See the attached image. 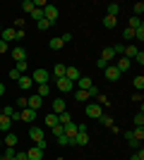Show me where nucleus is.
Segmentation results:
<instances>
[{
	"label": "nucleus",
	"mask_w": 144,
	"mask_h": 160,
	"mask_svg": "<svg viewBox=\"0 0 144 160\" xmlns=\"http://www.w3.org/2000/svg\"><path fill=\"white\" fill-rule=\"evenodd\" d=\"M48 79H51V74H48V69H43V67L34 69V74H31V81H34V84H48Z\"/></svg>",
	"instance_id": "f257e3e1"
},
{
	"label": "nucleus",
	"mask_w": 144,
	"mask_h": 160,
	"mask_svg": "<svg viewBox=\"0 0 144 160\" xmlns=\"http://www.w3.org/2000/svg\"><path fill=\"white\" fill-rule=\"evenodd\" d=\"M58 14H60V12H58V7H55V5H46V7H43V19H48L51 24L58 22Z\"/></svg>",
	"instance_id": "f03ea898"
},
{
	"label": "nucleus",
	"mask_w": 144,
	"mask_h": 160,
	"mask_svg": "<svg viewBox=\"0 0 144 160\" xmlns=\"http://www.w3.org/2000/svg\"><path fill=\"white\" fill-rule=\"evenodd\" d=\"M103 115V108L99 105V103H89L87 105V117H91V120H99Z\"/></svg>",
	"instance_id": "7ed1b4c3"
},
{
	"label": "nucleus",
	"mask_w": 144,
	"mask_h": 160,
	"mask_svg": "<svg viewBox=\"0 0 144 160\" xmlns=\"http://www.w3.org/2000/svg\"><path fill=\"white\" fill-rule=\"evenodd\" d=\"M103 74H106V79H108V81H118L120 77H123V74H120V69H118L115 65H108L106 69H103Z\"/></svg>",
	"instance_id": "20e7f679"
},
{
	"label": "nucleus",
	"mask_w": 144,
	"mask_h": 160,
	"mask_svg": "<svg viewBox=\"0 0 144 160\" xmlns=\"http://www.w3.org/2000/svg\"><path fill=\"white\" fill-rule=\"evenodd\" d=\"M41 105H43V98H41V96H29V98H27V108H29V110H36V112H39V110H41Z\"/></svg>",
	"instance_id": "39448f33"
},
{
	"label": "nucleus",
	"mask_w": 144,
	"mask_h": 160,
	"mask_svg": "<svg viewBox=\"0 0 144 160\" xmlns=\"http://www.w3.org/2000/svg\"><path fill=\"white\" fill-rule=\"evenodd\" d=\"M14 36H17V29H14V27H3V31H0V41L10 43V41H14Z\"/></svg>",
	"instance_id": "423d86ee"
},
{
	"label": "nucleus",
	"mask_w": 144,
	"mask_h": 160,
	"mask_svg": "<svg viewBox=\"0 0 144 160\" xmlns=\"http://www.w3.org/2000/svg\"><path fill=\"white\" fill-rule=\"evenodd\" d=\"M55 86L60 88L62 93H70V91L75 88V84H72V81H70V79H65V77H60V79H55Z\"/></svg>",
	"instance_id": "0eeeda50"
},
{
	"label": "nucleus",
	"mask_w": 144,
	"mask_h": 160,
	"mask_svg": "<svg viewBox=\"0 0 144 160\" xmlns=\"http://www.w3.org/2000/svg\"><path fill=\"white\" fill-rule=\"evenodd\" d=\"M62 132H65V136L72 141L77 136V132H79V127H77V122H67V124H62Z\"/></svg>",
	"instance_id": "6e6552de"
},
{
	"label": "nucleus",
	"mask_w": 144,
	"mask_h": 160,
	"mask_svg": "<svg viewBox=\"0 0 144 160\" xmlns=\"http://www.w3.org/2000/svg\"><path fill=\"white\" fill-rule=\"evenodd\" d=\"M29 139L34 141V143H41V141H46V136H43V129H41V127H31V129H29Z\"/></svg>",
	"instance_id": "1a4fd4ad"
},
{
	"label": "nucleus",
	"mask_w": 144,
	"mask_h": 160,
	"mask_svg": "<svg viewBox=\"0 0 144 160\" xmlns=\"http://www.w3.org/2000/svg\"><path fill=\"white\" fill-rule=\"evenodd\" d=\"M12 58H14V62H24L27 60V48L24 46H14L12 48Z\"/></svg>",
	"instance_id": "9d476101"
},
{
	"label": "nucleus",
	"mask_w": 144,
	"mask_h": 160,
	"mask_svg": "<svg viewBox=\"0 0 144 160\" xmlns=\"http://www.w3.org/2000/svg\"><path fill=\"white\" fill-rule=\"evenodd\" d=\"M19 120H24V122H34V120H36V110L22 108V110H19Z\"/></svg>",
	"instance_id": "9b49d317"
},
{
	"label": "nucleus",
	"mask_w": 144,
	"mask_h": 160,
	"mask_svg": "<svg viewBox=\"0 0 144 160\" xmlns=\"http://www.w3.org/2000/svg\"><path fill=\"white\" fill-rule=\"evenodd\" d=\"M17 84H19L22 91H29V88L34 86V81H31V77H27V74H22L19 79H17Z\"/></svg>",
	"instance_id": "f8f14e48"
},
{
	"label": "nucleus",
	"mask_w": 144,
	"mask_h": 160,
	"mask_svg": "<svg viewBox=\"0 0 144 160\" xmlns=\"http://www.w3.org/2000/svg\"><path fill=\"white\" fill-rule=\"evenodd\" d=\"M75 86H79V91H89L94 86V81H91V77H79V81H77Z\"/></svg>",
	"instance_id": "ddd939ff"
},
{
	"label": "nucleus",
	"mask_w": 144,
	"mask_h": 160,
	"mask_svg": "<svg viewBox=\"0 0 144 160\" xmlns=\"http://www.w3.org/2000/svg\"><path fill=\"white\" fill-rule=\"evenodd\" d=\"M65 79L77 84V81H79V69H77V67H67V69H65Z\"/></svg>",
	"instance_id": "4468645a"
},
{
	"label": "nucleus",
	"mask_w": 144,
	"mask_h": 160,
	"mask_svg": "<svg viewBox=\"0 0 144 160\" xmlns=\"http://www.w3.org/2000/svg\"><path fill=\"white\" fill-rule=\"evenodd\" d=\"M12 127V120L7 117V115H0V134H7Z\"/></svg>",
	"instance_id": "2eb2a0df"
},
{
	"label": "nucleus",
	"mask_w": 144,
	"mask_h": 160,
	"mask_svg": "<svg viewBox=\"0 0 144 160\" xmlns=\"http://www.w3.org/2000/svg\"><path fill=\"white\" fill-rule=\"evenodd\" d=\"M65 110H67L65 100H62V98H55L53 100V115H60V112H65Z\"/></svg>",
	"instance_id": "dca6fc26"
},
{
	"label": "nucleus",
	"mask_w": 144,
	"mask_h": 160,
	"mask_svg": "<svg viewBox=\"0 0 144 160\" xmlns=\"http://www.w3.org/2000/svg\"><path fill=\"white\" fill-rule=\"evenodd\" d=\"M17 143H19V139H17V134L7 132V134H5V148H14Z\"/></svg>",
	"instance_id": "f3484780"
},
{
	"label": "nucleus",
	"mask_w": 144,
	"mask_h": 160,
	"mask_svg": "<svg viewBox=\"0 0 144 160\" xmlns=\"http://www.w3.org/2000/svg\"><path fill=\"white\" fill-rule=\"evenodd\" d=\"M27 158L29 160H43V151H41V148H29V151H27Z\"/></svg>",
	"instance_id": "a211bd4d"
},
{
	"label": "nucleus",
	"mask_w": 144,
	"mask_h": 160,
	"mask_svg": "<svg viewBox=\"0 0 144 160\" xmlns=\"http://www.w3.org/2000/svg\"><path fill=\"white\" fill-rule=\"evenodd\" d=\"M72 143H77V146H87V143H89V134H82V132H77V136L75 139H72Z\"/></svg>",
	"instance_id": "6ab92c4d"
},
{
	"label": "nucleus",
	"mask_w": 144,
	"mask_h": 160,
	"mask_svg": "<svg viewBox=\"0 0 144 160\" xmlns=\"http://www.w3.org/2000/svg\"><path fill=\"white\" fill-rule=\"evenodd\" d=\"M106 14H108V17H118V14H120V5H118V2H108V5H106Z\"/></svg>",
	"instance_id": "aec40b11"
},
{
	"label": "nucleus",
	"mask_w": 144,
	"mask_h": 160,
	"mask_svg": "<svg viewBox=\"0 0 144 160\" xmlns=\"http://www.w3.org/2000/svg\"><path fill=\"white\" fill-rule=\"evenodd\" d=\"M113 58H115V53H113V48H110V46H106V48L101 50V60H106V62L110 65V60H113Z\"/></svg>",
	"instance_id": "412c9836"
},
{
	"label": "nucleus",
	"mask_w": 144,
	"mask_h": 160,
	"mask_svg": "<svg viewBox=\"0 0 144 160\" xmlns=\"http://www.w3.org/2000/svg\"><path fill=\"white\" fill-rule=\"evenodd\" d=\"M65 69H67V65H62V62L53 65V77H55V79H60V77H65Z\"/></svg>",
	"instance_id": "4be33fe9"
},
{
	"label": "nucleus",
	"mask_w": 144,
	"mask_h": 160,
	"mask_svg": "<svg viewBox=\"0 0 144 160\" xmlns=\"http://www.w3.org/2000/svg\"><path fill=\"white\" fill-rule=\"evenodd\" d=\"M137 53H139V48H137V46H125V50H123V58L132 60V58H135Z\"/></svg>",
	"instance_id": "5701e85b"
},
{
	"label": "nucleus",
	"mask_w": 144,
	"mask_h": 160,
	"mask_svg": "<svg viewBox=\"0 0 144 160\" xmlns=\"http://www.w3.org/2000/svg\"><path fill=\"white\" fill-rule=\"evenodd\" d=\"M115 67L120 69V74H125V72H127V69L132 67V60H127V58H120V62H118Z\"/></svg>",
	"instance_id": "b1692460"
},
{
	"label": "nucleus",
	"mask_w": 144,
	"mask_h": 160,
	"mask_svg": "<svg viewBox=\"0 0 144 160\" xmlns=\"http://www.w3.org/2000/svg\"><path fill=\"white\" fill-rule=\"evenodd\" d=\"M75 100L77 103H87V100H89V91H79V88H77L75 91Z\"/></svg>",
	"instance_id": "393cba45"
},
{
	"label": "nucleus",
	"mask_w": 144,
	"mask_h": 160,
	"mask_svg": "<svg viewBox=\"0 0 144 160\" xmlns=\"http://www.w3.org/2000/svg\"><path fill=\"white\" fill-rule=\"evenodd\" d=\"M48 46H51V50H60L65 43H62V38L58 36V38H51V41H48Z\"/></svg>",
	"instance_id": "a878e982"
},
{
	"label": "nucleus",
	"mask_w": 144,
	"mask_h": 160,
	"mask_svg": "<svg viewBox=\"0 0 144 160\" xmlns=\"http://www.w3.org/2000/svg\"><path fill=\"white\" fill-rule=\"evenodd\" d=\"M43 122H46V127H51V129H53L55 124H58V115L48 112V115H46V120H43Z\"/></svg>",
	"instance_id": "bb28decb"
},
{
	"label": "nucleus",
	"mask_w": 144,
	"mask_h": 160,
	"mask_svg": "<svg viewBox=\"0 0 144 160\" xmlns=\"http://www.w3.org/2000/svg\"><path fill=\"white\" fill-rule=\"evenodd\" d=\"M132 86H135L139 93H142V88H144V77H142V74H137V77L132 79Z\"/></svg>",
	"instance_id": "cd10ccee"
},
{
	"label": "nucleus",
	"mask_w": 144,
	"mask_h": 160,
	"mask_svg": "<svg viewBox=\"0 0 144 160\" xmlns=\"http://www.w3.org/2000/svg\"><path fill=\"white\" fill-rule=\"evenodd\" d=\"M48 93H51V86H48V84H39V88H36V96H41V98H46Z\"/></svg>",
	"instance_id": "c85d7f7f"
},
{
	"label": "nucleus",
	"mask_w": 144,
	"mask_h": 160,
	"mask_svg": "<svg viewBox=\"0 0 144 160\" xmlns=\"http://www.w3.org/2000/svg\"><path fill=\"white\" fill-rule=\"evenodd\" d=\"M115 24H118V17H108V14L103 17V27H106V29H113Z\"/></svg>",
	"instance_id": "c756f323"
},
{
	"label": "nucleus",
	"mask_w": 144,
	"mask_h": 160,
	"mask_svg": "<svg viewBox=\"0 0 144 160\" xmlns=\"http://www.w3.org/2000/svg\"><path fill=\"white\" fill-rule=\"evenodd\" d=\"M99 122H101L103 127H113V124H115V122H113V117H110V115H101V117H99Z\"/></svg>",
	"instance_id": "7c9ffc66"
},
{
	"label": "nucleus",
	"mask_w": 144,
	"mask_h": 160,
	"mask_svg": "<svg viewBox=\"0 0 144 160\" xmlns=\"http://www.w3.org/2000/svg\"><path fill=\"white\" fill-rule=\"evenodd\" d=\"M67 122H72V115L65 110V112H60L58 115V124H67Z\"/></svg>",
	"instance_id": "2f4dec72"
},
{
	"label": "nucleus",
	"mask_w": 144,
	"mask_h": 160,
	"mask_svg": "<svg viewBox=\"0 0 144 160\" xmlns=\"http://www.w3.org/2000/svg\"><path fill=\"white\" fill-rule=\"evenodd\" d=\"M51 27H53V24H51L48 19H41V22H36V29H39V31H48Z\"/></svg>",
	"instance_id": "473e14b6"
},
{
	"label": "nucleus",
	"mask_w": 144,
	"mask_h": 160,
	"mask_svg": "<svg viewBox=\"0 0 144 160\" xmlns=\"http://www.w3.org/2000/svg\"><path fill=\"white\" fill-rule=\"evenodd\" d=\"M139 27H144L142 19H139V17H130V29H132V31H135V29H139Z\"/></svg>",
	"instance_id": "72a5a7b5"
},
{
	"label": "nucleus",
	"mask_w": 144,
	"mask_h": 160,
	"mask_svg": "<svg viewBox=\"0 0 144 160\" xmlns=\"http://www.w3.org/2000/svg\"><path fill=\"white\" fill-rule=\"evenodd\" d=\"M31 19H34V22H41L43 19V10H36V7H34V10H31Z\"/></svg>",
	"instance_id": "f704fd0d"
},
{
	"label": "nucleus",
	"mask_w": 144,
	"mask_h": 160,
	"mask_svg": "<svg viewBox=\"0 0 144 160\" xmlns=\"http://www.w3.org/2000/svg\"><path fill=\"white\" fill-rule=\"evenodd\" d=\"M132 122H135V127H144V112H137Z\"/></svg>",
	"instance_id": "c9c22d12"
},
{
	"label": "nucleus",
	"mask_w": 144,
	"mask_h": 160,
	"mask_svg": "<svg viewBox=\"0 0 144 160\" xmlns=\"http://www.w3.org/2000/svg\"><path fill=\"white\" fill-rule=\"evenodd\" d=\"M132 136H135L137 141H142L144 139V129L142 127H135V129H132Z\"/></svg>",
	"instance_id": "e433bc0d"
},
{
	"label": "nucleus",
	"mask_w": 144,
	"mask_h": 160,
	"mask_svg": "<svg viewBox=\"0 0 144 160\" xmlns=\"http://www.w3.org/2000/svg\"><path fill=\"white\" fill-rule=\"evenodd\" d=\"M55 141H58V146H60V148H62V146H70V143H72V141H70L67 136H65V134H62V136H58Z\"/></svg>",
	"instance_id": "4c0bfd02"
},
{
	"label": "nucleus",
	"mask_w": 144,
	"mask_h": 160,
	"mask_svg": "<svg viewBox=\"0 0 144 160\" xmlns=\"http://www.w3.org/2000/svg\"><path fill=\"white\" fill-rule=\"evenodd\" d=\"M132 10H135V14H132V17H142V12H144V2H137Z\"/></svg>",
	"instance_id": "58836bf2"
},
{
	"label": "nucleus",
	"mask_w": 144,
	"mask_h": 160,
	"mask_svg": "<svg viewBox=\"0 0 144 160\" xmlns=\"http://www.w3.org/2000/svg\"><path fill=\"white\" fill-rule=\"evenodd\" d=\"M123 38H125V41H132V38H135V31H132L130 27H127V29H123Z\"/></svg>",
	"instance_id": "ea45409f"
},
{
	"label": "nucleus",
	"mask_w": 144,
	"mask_h": 160,
	"mask_svg": "<svg viewBox=\"0 0 144 160\" xmlns=\"http://www.w3.org/2000/svg\"><path fill=\"white\" fill-rule=\"evenodd\" d=\"M22 7H24V12L31 14V10H34V0H24V2H22Z\"/></svg>",
	"instance_id": "a19ab883"
},
{
	"label": "nucleus",
	"mask_w": 144,
	"mask_h": 160,
	"mask_svg": "<svg viewBox=\"0 0 144 160\" xmlns=\"http://www.w3.org/2000/svg\"><path fill=\"white\" fill-rule=\"evenodd\" d=\"M14 112H17V110H14L12 105H5V108H3V115H7L10 120H12V115H14Z\"/></svg>",
	"instance_id": "79ce46f5"
},
{
	"label": "nucleus",
	"mask_w": 144,
	"mask_h": 160,
	"mask_svg": "<svg viewBox=\"0 0 144 160\" xmlns=\"http://www.w3.org/2000/svg\"><path fill=\"white\" fill-rule=\"evenodd\" d=\"M14 155H17V151H14V148H5L3 158H5V160H10V158H14Z\"/></svg>",
	"instance_id": "37998d69"
},
{
	"label": "nucleus",
	"mask_w": 144,
	"mask_h": 160,
	"mask_svg": "<svg viewBox=\"0 0 144 160\" xmlns=\"http://www.w3.org/2000/svg\"><path fill=\"white\" fill-rule=\"evenodd\" d=\"M135 62H137V65H144V53H142V50H139V53L132 58V65H135Z\"/></svg>",
	"instance_id": "c03bdc74"
},
{
	"label": "nucleus",
	"mask_w": 144,
	"mask_h": 160,
	"mask_svg": "<svg viewBox=\"0 0 144 160\" xmlns=\"http://www.w3.org/2000/svg\"><path fill=\"white\" fill-rule=\"evenodd\" d=\"M135 38L139 41V43H142L144 41V27H139V29H135Z\"/></svg>",
	"instance_id": "a18cd8bd"
},
{
	"label": "nucleus",
	"mask_w": 144,
	"mask_h": 160,
	"mask_svg": "<svg viewBox=\"0 0 144 160\" xmlns=\"http://www.w3.org/2000/svg\"><path fill=\"white\" fill-rule=\"evenodd\" d=\"M96 103H99V105H108V98H106V96H103V93H99V96H96Z\"/></svg>",
	"instance_id": "49530a36"
},
{
	"label": "nucleus",
	"mask_w": 144,
	"mask_h": 160,
	"mask_svg": "<svg viewBox=\"0 0 144 160\" xmlns=\"http://www.w3.org/2000/svg\"><path fill=\"white\" fill-rule=\"evenodd\" d=\"M62 134H65V132H62V124H55V127H53V136L58 139V136H62Z\"/></svg>",
	"instance_id": "de8ad7c7"
},
{
	"label": "nucleus",
	"mask_w": 144,
	"mask_h": 160,
	"mask_svg": "<svg viewBox=\"0 0 144 160\" xmlns=\"http://www.w3.org/2000/svg\"><path fill=\"white\" fill-rule=\"evenodd\" d=\"M130 160H144V151H142V148H139V151H135Z\"/></svg>",
	"instance_id": "09e8293b"
},
{
	"label": "nucleus",
	"mask_w": 144,
	"mask_h": 160,
	"mask_svg": "<svg viewBox=\"0 0 144 160\" xmlns=\"http://www.w3.org/2000/svg\"><path fill=\"white\" fill-rule=\"evenodd\" d=\"M19 77H22V74H19V72H17V69L12 67V69H10V79H12V81H17Z\"/></svg>",
	"instance_id": "8fccbe9b"
},
{
	"label": "nucleus",
	"mask_w": 144,
	"mask_h": 160,
	"mask_svg": "<svg viewBox=\"0 0 144 160\" xmlns=\"http://www.w3.org/2000/svg\"><path fill=\"white\" fill-rule=\"evenodd\" d=\"M99 93H101V91H99V88H96V86H91V88H89V98H96V96H99Z\"/></svg>",
	"instance_id": "3c124183"
},
{
	"label": "nucleus",
	"mask_w": 144,
	"mask_h": 160,
	"mask_svg": "<svg viewBox=\"0 0 144 160\" xmlns=\"http://www.w3.org/2000/svg\"><path fill=\"white\" fill-rule=\"evenodd\" d=\"M139 143H142V141H137V139H132V141H130V146H132V151H139Z\"/></svg>",
	"instance_id": "603ef678"
},
{
	"label": "nucleus",
	"mask_w": 144,
	"mask_h": 160,
	"mask_svg": "<svg viewBox=\"0 0 144 160\" xmlns=\"http://www.w3.org/2000/svg\"><path fill=\"white\" fill-rule=\"evenodd\" d=\"M96 67H99V69H106V67H108V62H106V60H101V58H99V62H96Z\"/></svg>",
	"instance_id": "864d4df0"
},
{
	"label": "nucleus",
	"mask_w": 144,
	"mask_h": 160,
	"mask_svg": "<svg viewBox=\"0 0 144 160\" xmlns=\"http://www.w3.org/2000/svg\"><path fill=\"white\" fill-rule=\"evenodd\" d=\"M132 100H135V103H142V93H139V91H135V93H132Z\"/></svg>",
	"instance_id": "5fc2aeb1"
},
{
	"label": "nucleus",
	"mask_w": 144,
	"mask_h": 160,
	"mask_svg": "<svg viewBox=\"0 0 144 160\" xmlns=\"http://www.w3.org/2000/svg\"><path fill=\"white\" fill-rule=\"evenodd\" d=\"M60 38H62V43H70V41H72V33H62Z\"/></svg>",
	"instance_id": "6e6d98bb"
},
{
	"label": "nucleus",
	"mask_w": 144,
	"mask_h": 160,
	"mask_svg": "<svg viewBox=\"0 0 144 160\" xmlns=\"http://www.w3.org/2000/svg\"><path fill=\"white\" fill-rule=\"evenodd\" d=\"M17 105H19V110H22V108H27V98H24V96H22V98L17 100Z\"/></svg>",
	"instance_id": "4d7b16f0"
},
{
	"label": "nucleus",
	"mask_w": 144,
	"mask_h": 160,
	"mask_svg": "<svg viewBox=\"0 0 144 160\" xmlns=\"http://www.w3.org/2000/svg\"><path fill=\"white\" fill-rule=\"evenodd\" d=\"M14 41H24V31H22V29H17V36H14Z\"/></svg>",
	"instance_id": "13d9d810"
},
{
	"label": "nucleus",
	"mask_w": 144,
	"mask_h": 160,
	"mask_svg": "<svg viewBox=\"0 0 144 160\" xmlns=\"http://www.w3.org/2000/svg\"><path fill=\"white\" fill-rule=\"evenodd\" d=\"M7 48H10V46H7L5 41H0V53H7Z\"/></svg>",
	"instance_id": "bf43d9fd"
},
{
	"label": "nucleus",
	"mask_w": 144,
	"mask_h": 160,
	"mask_svg": "<svg viewBox=\"0 0 144 160\" xmlns=\"http://www.w3.org/2000/svg\"><path fill=\"white\" fill-rule=\"evenodd\" d=\"M5 96V84H0V98Z\"/></svg>",
	"instance_id": "052dcab7"
},
{
	"label": "nucleus",
	"mask_w": 144,
	"mask_h": 160,
	"mask_svg": "<svg viewBox=\"0 0 144 160\" xmlns=\"http://www.w3.org/2000/svg\"><path fill=\"white\" fill-rule=\"evenodd\" d=\"M0 115H3V105H0Z\"/></svg>",
	"instance_id": "680f3d73"
},
{
	"label": "nucleus",
	"mask_w": 144,
	"mask_h": 160,
	"mask_svg": "<svg viewBox=\"0 0 144 160\" xmlns=\"http://www.w3.org/2000/svg\"><path fill=\"white\" fill-rule=\"evenodd\" d=\"M0 148H3V139H0Z\"/></svg>",
	"instance_id": "e2e57ef3"
},
{
	"label": "nucleus",
	"mask_w": 144,
	"mask_h": 160,
	"mask_svg": "<svg viewBox=\"0 0 144 160\" xmlns=\"http://www.w3.org/2000/svg\"><path fill=\"white\" fill-rule=\"evenodd\" d=\"M0 31H3V24H0Z\"/></svg>",
	"instance_id": "0e129e2a"
}]
</instances>
